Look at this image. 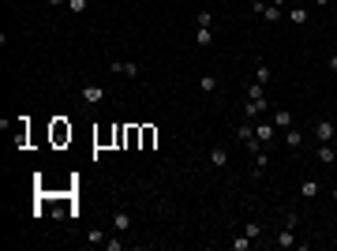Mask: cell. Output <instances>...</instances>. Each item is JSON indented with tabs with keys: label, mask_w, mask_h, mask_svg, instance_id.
I'll list each match as a JSON object with an SVG mask.
<instances>
[{
	"label": "cell",
	"mask_w": 337,
	"mask_h": 251,
	"mask_svg": "<svg viewBox=\"0 0 337 251\" xmlns=\"http://www.w3.org/2000/svg\"><path fill=\"white\" fill-rule=\"evenodd\" d=\"M154 139H158V131H154V127H143V142H146V146H150Z\"/></svg>",
	"instance_id": "27"
},
{
	"label": "cell",
	"mask_w": 337,
	"mask_h": 251,
	"mask_svg": "<svg viewBox=\"0 0 337 251\" xmlns=\"http://www.w3.org/2000/svg\"><path fill=\"white\" fill-rule=\"evenodd\" d=\"M236 139H240V142H251V139H255V127H251V124L236 127Z\"/></svg>",
	"instance_id": "21"
},
{
	"label": "cell",
	"mask_w": 337,
	"mask_h": 251,
	"mask_svg": "<svg viewBox=\"0 0 337 251\" xmlns=\"http://www.w3.org/2000/svg\"><path fill=\"white\" fill-rule=\"evenodd\" d=\"M278 244H281V248H296V244H300V240H296V233H292V229H281V233H278Z\"/></svg>",
	"instance_id": "7"
},
{
	"label": "cell",
	"mask_w": 337,
	"mask_h": 251,
	"mask_svg": "<svg viewBox=\"0 0 337 251\" xmlns=\"http://www.w3.org/2000/svg\"><path fill=\"white\" fill-rule=\"evenodd\" d=\"M210 42H214V30H210V26H199V30H195V45H202V49H206Z\"/></svg>",
	"instance_id": "9"
},
{
	"label": "cell",
	"mask_w": 337,
	"mask_h": 251,
	"mask_svg": "<svg viewBox=\"0 0 337 251\" xmlns=\"http://www.w3.org/2000/svg\"><path fill=\"white\" fill-rule=\"evenodd\" d=\"M53 139H56V142L71 139V127H64V120H56V124H53Z\"/></svg>",
	"instance_id": "12"
},
{
	"label": "cell",
	"mask_w": 337,
	"mask_h": 251,
	"mask_svg": "<svg viewBox=\"0 0 337 251\" xmlns=\"http://www.w3.org/2000/svg\"><path fill=\"white\" fill-rule=\"evenodd\" d=\"M262 90H266V86H259V83H251V86H247V98H251V101H259V98H266V94H262Z\"/></svg>",
	"instance_id": "23"
},
{
	"label": "cell",
	"mask_w": 337,
	"mask_h": 251,
	"mask_svg": "<svg viewBox=\"0 0 337 251\" xmlns=\"http://www.w3.org/2000/svg\"><path fill=\"white\" fill-rule=\"evenodd\" d=\"M112 229H116V233H127V229H131V214H127V210L112 214Z\"/></svg>",
	"instance_id": "6"
},
{
	"label": "cell",
	"mask_w": 337,
	"mask_h": 251,
	"mask_svg": "<svg viewBox=\"0 0 337 251\" xmlns=\"http://www.w3.org/2000/svg\"><path fill=\"white\" fill-rule=\"evenodd\" d=\"M319 161H322V165H334V161H337V146H334V142H319Z\"/></svg>",
	"instance_id": "5"
},
{
	"label": "cell",
	"mask_w": 337,
	"mask_h": 251,
	"mask_svg": "<svg viewBox=\"0 0 337 251\" xmlns=\"http://www.w3.org/2000/svg\"><path fill=\"white\" fill-rule=\"evenodd\" d=\"M45 4H49V8H64L67 0H45Z\"/></svg>",
	"instance_id": "29"
},
{
	"label": "cell",
	"mask_w": 337,
	"mask_h": 251,
	"mask_svg": "<svg viewBox=\"0 0 337 251\" xmlns=\"http://www.w3.org/2000/svg\"><path fill=\"white\" fill-rule=\"evenodd\" d=\"M266 165H270V154H266V150H259V154H255V176L266 173Z\"/></svg>",
	"instance_id": "13"
},
{
	"label": "cell",
	"mask_w": 337,
	"mask_h": 251,
	"mask_svg": "<svg viewBox=\"0 0 337 251\" xmlns=\"http://www.w3.org/2000/svg\"><path fill=\"white\" fill-rule=\"evenodd\" d=\"M285 146H303V131H296V127H285Z\"/></svg>",
	"instance_id": "8"
},
{
	"label": "cell",
	"mask_w": 337,
	"mask_h": 251,
	"mask_svg": "<svg viewBox=\"0 0 337 251\" xmlns=\"http://www.w3.org/2000/svg\"><path fill=\"white\" fill-rule=\"evenodd\" d=\"M262 19H266V23H278V19H281V8H278V4H266V8H262Z\"/></svg>",
	"instance_id": "16"
},
{
	"label": "cell",
	"mask_w": 337,
	"mask_h": 251,
	"mask_svg": "<svg viewBox=\"0 0 337 251\" xmlns=\"http://www.w3.org/2000/svg\"><path fill=\"white\" fill-rule=\"evenodd\" d=\"M274 127H281V131H285V127H292V113H288V109H278V117H274Z\"/></svg>",
	"instance_id": "11"
},
{
	"label": "cell",
	"mask_w": 337,
	"mask_h": 251,
	"mask_svg": "<svg viewBox=\"0 0 337 251\" xmlns=\"http://www.w3.org/2000/svg\"><path fill=\"white\" fill-rule=\"evenodd\" d=\"M86 8H90V0H67V11H71V15H83Z\"/></svg>",
	"instance_id": "19"
},
{
	"label": "cell",
	"mask_w": 337,
	"mask_h": 251,
	"mask_svg": "<svg viewBox=\"0 0 337 251\" xmlns=\"http://www.w3.org/2000/svg\"><path fill=\"white\" fill-rule=\"evenodd\" d=\"M86 240H90V244H105V233H101V229H90V233H86Z\"/></svg>",
	"instance_id": "26"
},
{
	"label": "cell",
	"mask_w": 337,
	"mask_h": 251,
	"mask_svg": "<svg viewBox=\"0 0 337 251\" xmlns=\"http://www.w3.org/2000/svg\"><path fill=\"white\" fill-rule=\"evenodd\" d=\"M214 86H218V79H214V75H202L199 79V90H214Z\"/></svg>",
	"instance_id": "25"
},
{
	"label": "cell",
	"mask_w": 337,
	"mask_h": 251,
	"mask_svg": "<svg viewBox=\"0 0 337 251\" xmlns=\"http://www.w3.org/2000/svg\"><path fill=\"white\" fill-rule=\"evenodd\" d=\"M288 23H292V26H303V23H307V8H292V11H288Z\"/></svg>",
	"instance_id": "14"
},
{
	"label": "cell",
	"mask_w": 337,
	"mask_h": 251,
	"mask_svg": "<svg viewBox=\"0 0 337 251\" xmlns=\"http://www.w3.org/2000/svg\"><path fill=\"white\" fill-rule=\"evenodd\" d=\"M311 4H315V8H326V4H330V0H311Z\"/></svg>",
	"instance_id": "30"
},
{
	"label": "cell",
	"mask_w": 337,
	"mask_h": 251,
	"mask_svg": "<svg viewBox=\"0 0 337 251\" xmlns=\"http://www.w3.org/2000/svg\"><path fill=\"white\" fill-rule=\"evenodd\" d=\"M210 165H214V169H225V165H228V154H225V150H210Z\"/></svg>",
	"instance_id": "15"
},
{
	"label": "cell",
	"mask_w": 337,
	"mask_h": 251,
	"mask_svg": "<svg viewBox=\"0 0 337 251\" xmlns=\"http://www.w3.org/2000/svg\"><path fill=\"white\" fill-rule=\"evenodd\" d=\"M79 101H83V105H101V101H105V90H101V86H83V90H79Z\"/></svg>",
	"instance_id": "1"
},
{
	"label": "cell",
	"mask_w": 337,
	"mask_h": 251,
	"mask_svg": "<svg viewBox=\"0 0 337 251\" xmlns=\"http://www.w3.org/2000/svg\"><path fill=\"white\" fill-rule=\"evenodd\" d=\"M244 233L251 236V240H259V236H262V225H259V221H247V229H244Z\"/></svg>",
	"instance_id": "24"
},
{
	"label": "cell",
	"mask_w": 337,
	"mask_h": 251,
	"mask_svg": "<svg viewBox=\"0 0 337 251\" xmlns=\"http://www.w3.org/2000/svg\"><path fill=\"white\" fill-rule=\"evenodd\" d=\"M334 135H337L334 120H319V124H315V139H319V142H334Z\"/></svg>",
	"instance_id": "2"
},
{
	"label": "cell",
	"mask_w": 337,
	"mask_h": 251,
	"mask_svg": "<svg viewBox=\"0 0 337 251\" xmlns=\"http://www.w3.org/2000/svg\"><path fill=\"white\" fill-rule=\"evenodd\" d=\"M244 113H247V120H259L262 113H266V98H259V101H251L247 98V105H244Z\"/></svg>",
	"instance_id": "4"
},
{
	"label": "cell",
	"mask_w": 337,
	"mask_h": 251,
	"mask_svg": "<svg viewBox=\"0 0 337 251\" xmlns=\"http://www.w3.org/2000/svg\"><path fill=\"white\" fill-rule=\"evenodd\" d=\"M109 71H116V75H127V79H135V75H139V64H135V60H112V64H109Z\"/></svg>",
	"instance_id": "3"
},
{
	"label": "cell",
	"mask_w": 337,
	"mask_h": 251,
	"mask_svg": "<svg viewBox=\"0 0 337 251\" xmlns=\"http://www.w3.org/2000/svg\"><path fill=\"white\" fill-rule=\"evenodd\" d=\"M195 26H214V15H210L206 8H202L199 15H195Z\"/></svg>",
	"instance_id": "22"
},
{
	"label": "cell",
	"mask_w": 337,
	"mask_h": 251,
	"mask_svg": "<svg viewBox=\"0 0 337 251\" xmlns=\"http://www.w3.org/2000/svg\"><path fill=\"white\" fill-rule=\"evenodd\" d=\"M300 195H303V199H315V195H319V184H315V180H303V184H300Z\"/></svg>",
	"instance_id": "17"
},
{
	"label": "cell",
	"mask_w": 337,
	"mask_h": 251,
	"mask_svg": "<svg viewBox=\"0 0 337 251\" xmlns=\"http://www.w3.org/2000/svg\"><path fill=\"white\" fill-rule=\"evenodd\" d=\"M334 202H337V188H334Z\"/></svg>",
	"instance_id": "32"
},
{
	"label": "cell",
	"mask_w": 337,
	"mask_h": 251,
	"mask_svg": "<svg viewBox=\"0 0 337 251\" xmlns=\"http://www.w3.org/2000/svg\"><path fill=\"white\" fill-rule=\"evenodd\" d=\"M274 131H278L274 124H259V127H255V139H259V142H270V139H274Z\"/></svg>",
	"instance_id": "10"
},
{
	"label": "cell",
	"mask_w": 337,
	"mask_h": 251,
	"mask_svg": "<svg viewBox=\"0 0 337 251\" xmlns=\"http://www.w3.org/2000/svg\"><path fill=\"white\" fill-rule=\"evenodd\" d=\"M228 248H232V251H247V248H251V236H247V233H244V236H236Z\"/></svg>",
	"instance_id": "20"
},
{
	"label": "cell",
	"mask_w": 337,
	"mask_h": 251,
	"mask_svg": "<svg viewBox=\"0 0 337 251\" xmlns=\"http://www.w3.org/2000/svg\"><path fill=\"white\" fill-rule=\"evenodd\" d=\"M334 139H337V135H334Z\"/></svg>",
	"instance_id": "33"
},
{
	"label": "cell",
	"mask_w": 337,
	"mask_h": 251,
	"mask_svg": "<svg viewBox=\"0 0 337 251\" xmlns=\"http://www.w3.org/2000/svg\"><path fill=\"white\" fill-rule=\"evenodd\" d=\"M274 4H278V8H281V4H285V0H274Z\"/></svg>",
	"instance_id": "31"
},
{
	"label": "cell",
	"mask_w": 337,
	"mask_h": 251,
	"mask_svg": "<svg viewBox=\"0 0 337 251\" xmlns=\"http://www.w3.org/2000/svg\"><path fill=\"white\" fill-rule=\"evenodd\" d=\"M255 83H259V86L270 83V64H259V67H255Z\"/></svg>",
	"instance_id": "18"
},
{
	"label": "cell",
	"mask_w": 337,
	"mask_h": 251,
	"mask_svg": "<svg viewBox=\"0 0 337 251\" xmlns=\"http://www.w3.org/2000/svg\"><path fill=\"white\" fill-rule=\"evenodd\" d=\"M326 67H330V71H334V75H337V53H334V57L326 60Z\"/></svg>",
	"instance_id": "28"
}]
</instances>
